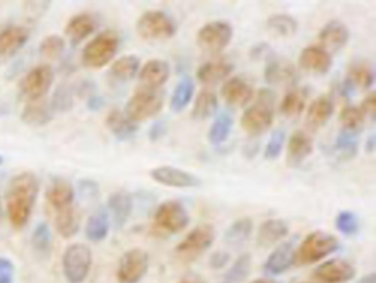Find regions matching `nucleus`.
Instances as JSON below:
<instances>
[{"label":"nucleus","mask_w":376,"mask_h":283,"mask_svg":"<svg viewBox=\"0 0 376 283\" xmlns=\"http://www.w3.org/2000/svg\"><path fill=\"white\" fill-rule=\"evenodd\" d=\"M178 283H206V282L202 277H200V276L190 275V276H185L184 279H181Z\"/></svg>","instance_id":"57"},{"label":"nucleus","mask_w":376,"mask_h":283,"mask_svg":"<svg viewBox=\"0 0 376 283\" xmlns=\"http://www.w3.org/2000/svg\"><path fill=\"white\" fill-rule=\"evenodd\" d=\"M15 282V266L9 258L0 257V283Z\"/></svg>","instance_id":"49"},{"label":"nucleus","mask_w":376,"mask_h":283,"mask_svg":"<svg viewBox=\"0 0 376 283\" xmlns=\"http://www.w3.org/2000/svg\"><path fill=\"white\" fill-rule=\"evenodd\" d=\"M361 112L364 116H369V117H375V113H376V92H369L366 97H364L363 103H361Z\"/></svg>","instance_id":"51"},{"label":"nucleus","mask_w":376,"mask_h":283,"mask_svg":"<svg viewBox=\"0 0 376 283\" xmlns=\"http://www.w3.org/2000/svg\"><path fill=\"white\" fill-rule=\"evenodd\" d=\"M234 35L232 26L227 21H214L197 32V44L207 53H218L231 43Z\"/></svg>","instance_id":"9"},{"label":"nucleus","mask_w":376,"mask_h":283,"mask_svg":"<svg viewBox=\"0 0 376 283\" xmlns=\"http://www.w3.org/2000/svg\"><path fill=\"white\" fill-rule=\"evenodd\" d=\"M306 109V92L303 90H291L281 103V112L287 117H299Z\"/></svg>","instance_id":"42"},{"label":"nucleus","mask_w":376,"mask_h":283,"mask_svg":"<svg viewBox=\"0 0 376 283\" xmlns=\"http://www.w3.org/2000/svg\"><path fill=\"white\" fill-rule=\"evenodd\" d=\"M220 94L232 108H244L253 99V88L240 77H234L223 84Z\"/></svg>","instance_id":"19"},{"label":"nucleus","mask_w":376,"mask_h":283,"mask_svg":"<svg viewBox=\"0 0 376 283\" xmlns=\"http://www.w3.org/2000/svg\"><path fill=\"white\" fill-rule=\"evenodd\" d=\"M164 92L162 90L138 88L125 106V115L133 122H143L155 117L163 108Z\"/></svg>","instance_id":"5"},{"label":"nucleus","mask_w":376,"mask_h":283,"mask_svg":"<svg viewBox=\"0 0 376 283\" xmlns=\"http://www.w3.org/2000/svg\"><path fill=\"white\" fill-rule=\"evenodd\" d=\"M140 70V59L134 55H126L118 59L111 68V77L116 81H131Z\"/></svg>","instance_id":"35"},{"label":"nucleus","mask_w":376,"mask_h":283,"mask_svg":"<svg viewBox=\"0 0 376 283\" xmlns=\"http://www.w3.org/2000/svg\"><path fill=\"white\" fill-rule=\"evenodd\" d=\"M65 50V40L61 35H47L40 44V53L46 59H57Z\"/></svg>","instance_id":"46"},{"label":"nucleus","mask_w":376,"mask_h":283,"mask_svg":"<svg viewBox=\"0 0 376 283\" xmlns=\"http://www.w3.org/2000/svg\"><path fill=\"white\" fill-rule=\"evenodd\" d=\"M364 119H366V116L363 115L361 109L357 108V106H346L339 115V122L343 125L344 131L352 134H359L361 131Z\"/></svg>","instance_id":"41"},{"label":"nucleus","mask_w":376,"mask_h":283,"mask_svg":"<svg viewBox=\"0 0 376 283\" xmlns=\"http://www.w3.org/2000/svg\"><path fill=\"white\" fill-rule=\"evenodd\" d=\"M79 193L84 198H94L99 195V185L94 181L84 179L79 182Z\"/></svg>","instance_id":"50"},{"label":"nucleus","mask_w":376,"mask_h":283,"mask_svg":"<svg viewBox=\"0 0 376 283\" xmlns=\"http://www.w3.org/2000/svg\"><path fill=\"white\" fill-rule=\"evenodd\" d=\"M151 179L171 188H196L202 181L197 175L172 166H159L150 172Z\"/></svg>","instance_id":"14"},{"label":"nucleus","mask_w":376,"mask_h":283,"mask_svg":"<svg viewBox=\"0 0 376 283\" xmlns=\"http://www.w3.org/2000/svg\"><path fill=\"white\" fill-rule=\"evenodd\" d=\"M149 254L141 248L126 251L120 260L116 277L120 283H138L149 270Z\"/></svg>","instance_id":"12"},{"label":"nucleus","mask_w":376,"mask_h":283,"mask_svg":"<svg viewBox=\"0 0 376 283\" xmlns=\"http://www.w3.org/2000/svg\"><path fill=\"white\" fill-rule=\"evenodd\" d=\"M93 254L90 246L86 244H73L69 245L62 257V269L65 279L69 283H82L91 269Z\"/></svg>","instance_id":"7"},{"label":"nucleus","mask_w":376,"mask_h":283,"mask_svg":"<svg viewBox=\"0 0 376 283\" xmlns=\"http://www.w3.org/2000/svg\"><path fill=\"white\" fill-rule=\"evenodd\" d=\"M334 115V101L329 97H319L310 103L308 115H306V119H308V125L313 129H317L323 126L331 116Z\"/></svg>","instance_id":"29"},{"label":"nucleus","mask_w":376,"mask_h":283,"mask_svg":"<svg viewBox=\"0 0 376 283\" xmlns=\"http://www.w3.org/2000/svg\"><path fill=\"white\" fill-rule=\"evenodd\" d=\"M356 275V269L351 263L339 258H332L322 263L313 272V279L319 283H346Z\"/></svg>","instance_id":"13"},{"label":"nucleus","mask_w":376,"mask_h":283,"mask_svg":"<svg viewBox=\"0 0 376 283\" xmlns=\"http://www.w3.org/2000/svg\"><path fill=\"white\" fill-rule=\"evenodd\" d=\"M30 39L28 28L22 26H6L0 28V56L18 53Z\"/></svg>","instance_id":"20"},{"label":"nucleus","mask_w":376,"mask_h":283,"mask_svg":"<svg viewBox=\"0 0 376 283\" xmlns=\"http://www.w3.org/2000/svg\"><path fill=\"white\" fill-rule=\"evenodd\" d=\"M109 233V216L106 210H97L93 213L86 225V237L91 242H102Z\"/></svg>","instance_id":"34"},{"label":"nucleus","mask_w":376,"mask_h":283,"mask_svg":"<svg viewBox=\"0 0 376 283\" xmlns=\"http://www.w3.org/2000/svg\"><path fill=\"white\" fill-rule=\"evenodd\" d=\"M39 190V178L32 172H22L12 178L6 194V213L15 229H22L28 223Z\"/></svg>","instance_id":"1"},{"label":"nucleus","mask_w":376,"mask_h":283,"mask_svg":"<svg viewBox=\"0 0 376 283\" xmlns=\"http://www.w3.org/2000/svg\"><path fill=\"white\" fill-rule=\"evenodd\" d=\"M164 134H167V125H164L162 121H158L153 124V126L150 128L149 133V138L151 141H158L159 138H162Z\"/></svg>","instance_id":"53"},{"label":"nucleus","mask_w":376,"mask_h":283,"mask_svg":"<svg viewBox=\"0 0 376 283\" xmlns=\"http://www.w3.org/2000/svg\"><path fill=\"white\" fill-rule=\"evenodd\" d=\"M0 164H3V157L2 156H0Z\"/></svg>","instance_id":"61"},{"label":"nucleus","mask_w":376,"mask_h":283,"mask_svg":"<svg viewBox=\"0 0 376 283\" xmlns=\"http://www.w3.org/2000/svg\"><path fill=\"white\" fill-rule=\"evenodd\" d=\"M297 21L287 14H278L267 19V30L278 37H291L297 32Z\"/></svg>","instance_id":"40"},{"label":"nucleus","mask_w":376,"mask_h":283,"mask_svg":"<svg viewBox=\"0 0 376 283\" xmlns=\"http://www.w3.org/2000/svg\"><path fill=\"white\" fill-rule=\"evenodd\" d=\"M313 151V139L303 131L294 133L290 137L287 148V164L290 168H297L308 159Z\"/></svg>","instance_id":"22"},{"label":"nucleus","mask_w":376,"mask_h":283,"mask_svg":"<svg viewBox=\"0 0 376 283\" xmlns=\"http://www.w3.org/2000/svg\"><path fill=\"white\" fill-rule=\"evenodd\" d=\"M218 97L216 94L212 90H203L198 92V96L196 97L194 101V108H193V119L194 121H206L209 117L214 116L218 110Z\"/></svg>","instance_id":"33"},{"label":"nucleus","mask_w":376,"mask_h":283,"mask_svg":"<svg viewBox=\"0 0 376 283\" xmlns=\"http://www.w3.org/2000/svg\"><path fill=\"white\" fill-rule=\"evenodd\" d=\"M360 283H375V275L370 273L369 276H366L364 279H361Z\"/></svg>","instance_id":"58"},{"label":"nucleus","mask_w":376,"mask_h":283,"mask_svg":"<svg viewBox=\"0 0 376 283\" xmlns=\"http://www.w3.org/2000/svg\"><path fill=\"white\" fill-rule=\"evenodd\" d=\"M52 117L53 110L50 108V104H47L44 100L30 101L21 115V119L31 126L47 125L52 121Z\"/></svg>","instance_id":"30"},{"label":"nucleus","mask_w":376,"mask_h":283,"mask_svg":"<svg viewBox=\"0 0 376 283\" xmlns=\"http://www.w3.org/2000/svg\"><path fill=\"white\" fill-rule=\"evenodd\" d=\"M188 223H190V216H188L187 208L175 199L162 203L155 213L156 228L171 235L184 231L188 226Z\"/></svg>","instance_id":"10"},{"label":"nucleus","mask_w":376,"mask_h":283,"mask_svg":"<svg viewBox=\"0 0 376 283\" xmlns=\"http://www.w3.org/2000/svg\"><path fill=\"white\" fill-rule=\"evenodd\" d=\"M0 220H2V198H0Z\"/></svg>","instance_id":"60"},{"label":"nucleus","mask_w":376,"mask_h":283,"mask_svg":"<svg viewBox=\"0 0 376 283\" xmlns=\"http://www.w3.org/2000/svg\"><path fill=\"white\" fill-rule=\"evenodd\" d=\"M252 283H278V282L270 280V279H256V280H253Z\"/></svg>","instance_id":"59"},{"label":"nucleus","mask_w":376,"mask_h":283,"mask_svg":"<svg viewBox=\"0 0 376 283\" xmlns=\"http://www.w3.org/2000/svg\"><path fill=\"white\" fill-rule=\"evenodd\" d=\"M171 66L167 61L162 59H151L146 62L144 66L138 70L140 82L144 88L160 90V87L169 79Z\"/></svg>","instance_id":"17"},{"label":"nucleus","mask_w":376,"mask_h":283,"mask_svg":"<svg viewBox=\"0 0 376 283\" xmlns=\"http://www.w3.org/2000/svg\"><path fill=\"white\" fill-rule=\"evenodd\" d=\"M74 106V91L69 86H59L53 94L50 108L53 112H68Z\"/></svg>","instance_id":"44"},{"label":"nucleus","mask_w":376,"mask_h":283,"mask_svg":"<svg viewBox=\"0 0 376 283\" xmlns=\"http://www.w3.org/2000/svg\"><path fill=\"white\" fill-rule=\"evenodd\" d=\"M194 96V82L190 77H184L175 87L171 97V109L173 112H182Z\"/></svg>","instance_id":"37"},{"label":"nucleus","mask_w":376,"mask_h":283,"mask_svg":"<svg viewBox=\"0 0 376 283\" xmlns=\"http://www.w3.org/2000/svg\"><path fill=\"white\" fill-rule=\"evenodd\" d=\"M338 248L339 242L334 235L323 231H314L303 240L297 253H294V263L299 266L314 264L335 253Z\"/></svg>","instance_id":"4"},{"label":"nucleus","mask_w":376,"mask_h":283,"mask_svg":"<svg viewBox=\"0 0 376 283\" xmlns=\"http://www.w3.org/2000/svg\"><path fill=\"white\" fill-rule=\"evenodd\" d=\"M284 141H285V134L284 131H275L272 134V137H270L269 143L266 144V148H265V159L266 160H276L281 153H282V148H284Z\"/></svg>","instance_id":"48"},{"label":"nucleus","mask_w":376,"mask_h":283,"mask_svg":"<svg viewBox=\"0 0 376 283\" xmlns=\"http://www.w3.org/2000/svg\"><path fill=\"white\" fill-rule=\"evenodd\" d=\"M228 262H229V253L227 251H216L210 257V266L214 269H222L223 266H227Z\"/></svg>","instance_id":"52"},{"label":"nucleus","mask_w":376,"mask_h":283,"mask_svg":"<svg viewBox=\"0 0 376 283\" xmlns=\"http://www.w3.org/2000/svg\"><path fill=\"white\" fill-rule=\"evenodd\" d=\"M373 69L366 61H356L348 66L346 82H348L351 87L369 90L373 86Z\"/></svg>","instance_id":"31"},{"label":"nucleus","mask_w":376,"mask_h":283,"mask_svg":"<svg viewBox=\"0 0 376 283\" xmlns=\"http://www.w3.org/2000/svg\"><path fill=\"white\" fill-rule=\"evenodd\" d=\"M294 264V244L285 242L267 257L263 270L267 275H282Z\"/></svg>","instance_id":"26"},{"label":"nucleus","mask_w":376,"mask_h":283,"mask_svg":"<svg viewBox=\"0 0 376 283\" xmlns=\"http://www.w3.org/2000/svg\"><path fill=\"white\" fill-rule=\"evenodd\" d=\"M350 39V31L344 22L331 21L319 32V43L323 50L329 55L337 53L338 50L344 49Z\"/></svg>","instance_id":"16"},{"label":"nucleus","mask_w":376,"mask_h":283,"mask_svg":"<svg viewBox=\"0 0 376 283\" xmlns=\"http://www.w3.org/2000/svg\"><path fill=\"white\" fill-rule=\"evenodd\" d=\"M234 65L227 59H216V61L206 62L197 69V79L206 86H215L231 75Z\"/></svg>","instance_id":"24"},{"label":"nucleus","mask_w":376,"mask_h":283,"mask_svg":"<svg viewBox=\"0 0 376 283\" xmlns=\"http://www.w3.org/2000/svg\"><path fill=\"white\" fill-rule=\"evenodd\" d=\"M55 81V72L50 65H39L32 68L30 72L22 78L19 88L22 96H26L30 101L43 100L49 92Z\"/></svg>","instance_id":"11"},{"label":"nucleus","mask_w":376,"mask_h":283,"mask_svg":"<svg viewBox=\"0 0 376 283\" xmlns=\"http://www.w3.org/2000/svg\"><path fill=\"white\" fill-rule=\"evenodd\" d=\"M290 232L287 222L282 219L265 220L257 232V244L262 246H270L281 240H284Z\"/></svg>","instance_id":"28"},{"label":"nucleus","mask_w":376,"mask_h":283,"mask_svg":"<svg viewBox=\"0 0 376 283\" xmlns=\"http://www.w3.org/2000/svg\"><path fill=\"white\" fill-rule=\"evenodd\" d=\"M112 222L116 228H124L133 213V198L126 191H115L108 199Z\"/></svg>","instance_id":"25"},{"label":"nucleus","mask_w":376,"mask_h":283,"mask_svg":"<svg viewBox=\"0 0 376 283\" xmlns=\"http://www.w3.org/2000/svg\"><path fill=\"white\" fill-rule=\"evenodd\" d=\"M137 32L149 41L169 40L176 34V22L163 10H147L137 21Z\"/></svg>","instance_id":"6"},{"label":"nucleus","mask_w":376,"mask_h":283,"mask_svg":"<svg viewBox=\"0 0 376 283\" xmlns=\"http://www.w3.org/2000/svg\"><path fill=\"white\" fill-rule=\"evenodd\" d=\"M252 266V257L250 254H243L237 258V262L232 264V267L228 270L225 277H223V283H240L247 276H249Z\"/></svg>","instance_id":"43"},{"label":"nucleus","mask_w":376,"mask_h":283,"mask_svg":"<svg viewBox=\"0 0 376 283\" xmlns=\"http://www.w3.org/2000/svg\"><path fill=\"white\" fill-rule=\"evenodd\" d=\"M99 27V21L93 14H78L74 18H70L69 22L66 23L65 34L69 39V41L73 43V46L79 44L82 40H86L87 37L97 30Z\"/></svg>","instance_id":"18"},{"label":"nucleus","mask_w":376,"mask_h":283,"mask_svg":"<svg viewBox=\"0 0 376 283\" xmlns=\"http://www.w3.org/2000/svg\"><path fill=\"white\" fill-rule=\"evenodd\" d=\"M216 238V231L215 228L205 223V225H200L194 228L187 237L176 245V254L180 258L185 262L196 260L197 257L205 254L212 245H214Z\"/></svg>","instance_id":"8"},{"label":"nucleus","mask_w":376,"mask_h":283,"mask_svg":"<svg viewBox=\"0 0 376 283\" xmlns=\"http://www.w3.org/2000/svg\"><path fill=\"white\" fill-rule=\"evenodd\" d=\"M52 244H53V240H52L50 226L47 225V223H40V225L35 226L31 237V246L34 253L41 258L49 257L52 251Z\"/></svg>","instance_id":"38"},{"label":"nucleus","mask_w":376,"mask_h":283,"mask_svg":"<svg viewBox=\"0 0 376 283\" xmlns=\"http://www.w3.org/2000/svg\"><path fill=\"white\" fill-rule=\"evenodd\" d=\"M120 46V34L115 31H103L87 43L81 55V62L86 68L100 69L113 61Z\"/></svg>","instance_id":"3"},{"label":"nucleus","mask_w":376,"mask_h":283,"mask_svg":"<svg viewBox=\"0 0 376 283\" xmlns=\"http://www.w3.org/2000/svg\"><path fill=\"white\" fill-rule=\"evenodd\" d=\"M106 125H108L113 137L120 141L131 139L138 129L135 122H133L124 112L118 109L109 112L108 117H106Z\"/></svg>","instance_id":"27"},{"label":"nucleus","mask_w":376,"mask_h":283,"mask_svg":"<svg viewBox=\"0 0 376 283\" xmlns=\"http://www.w3.org/2000/svg\"><path fill=\"white\" fill-rule=\"evenodd\" d=\"M46 199L56 211L73 207L74 199H75L74 186L70 185L66 179L55 178L50 182V185L47 186Z\"/></svg>","instance_id":"21"},{"label":"nucleus","mask_w":376,"mask_h":283,"mask_svg":"<svg viewBox=\"0 0 376 283\" xmlns=\"http://www.w3.org/2000/svg\"><path fill=\"white\" fill-rule=\"evenodd\" d=\"M274 104L275 94L272 91L266 88L258 91L257 101L241 116V128L244 131L252 137L266 133L274 122Z\"/></svg>","instance_id":"2"},{"label":"nucleus","mask_w":376,"mask_h":283,"mask_svg":"<svg viewBox=\"0 0 376 283\" xmlns=\"http://www.w3.org/2000/svg\"><path fill=\"white\" fill-rule=\"evenodd\" d=\"M87 106H88L90 110H99L103 106V99L100 96H96V94H93V96L88 97Z\"/></svg>","instance_id":"55"},{"label":"nucleus","mask_w":376,"mask_h":283,"mask_svg":"<svg viewBox=\"0 0 376 283\" xmlns=\"http://www.w3.org/2000/svg\"><path fill=\"white\" fill-rule=\"evenodd\" d=\"M252 232H253V220L250 217H243V219H238L237 222H234L232 225L227 229L223 240H225L228 245H232V246L243 245L252 237Z\"/></svg>","instance_id":"36"},{"label":"nucleus","mask_w":376,"mask_h":283,"mask_svg":"<svg viewBox=\"0 0 376 283\" xmlns=\"http://www.w3.org/2000/svg\"><path fill=\"white\" fill-rule=\"evenodd\" d=\"M375 147H376V137L375 134H372L368 141H366V146H364V148H366V151L369 153V155H372V153L375 151Z\"/></svg>","instance_id":"56"},{"label":"nucleus","mask_w":376,"mask_h":283,"mask_svg":"<svg viewBox=\"0 0 376 283\" xmlns=\"http://www.w3.org/2000/svg\"><path fill=\"white\" fill-rule=\"evenodd\" d=\"M270 50H272V49H270V47L266 43H261V44L254 46L253 49L250 50V56H252V59H254V61H258V59H262L263 56L269 55Z\"/></svg>","instance_id":"54"},{"label":"nucleus","mask_w":376,"mask_h":283,"mask_svg":"<svg viewBox=\"0 0 376 283\" xmlns=\"http://www.w3.org/2000/svg\"><path fill=\"white\" fill-rule=\"evenodd\" d=\"M357 137L359 134H352V133L344 131V129H341L337 137V150L346 157H355L357 153V146H359Z\"/></svg>","instance_id":"47"},{"label":"nucleus","mask_w":376,"mask_h":283,"mask_svg":"<svg viewBox=\"0 0 376 283\" xmlns=\"http://www.w3.org/2000/svg\"><path fill=\"white\" fill-rule=\"evenodd\" d=\"M299 65L303 70L316 75H325L332 68V56L319 46H309L301 50Z\"/></svg>","instance_id":"15"},{"label":"nucleus","mask_w":376,"mask_h":283,"mask_svg":"<svg viewBox=\"0 0 376 283\" xmlns=\"http://www.w3.org/2000/svg\"><path fill=\"white\" fill-rule=\"evenodd\" d=\"M232 125H234V121H232V116L229 113L219 115L216 117V121L214 122V125H212L209 129L207 138L210 141V144L219 146L222 143H225L231 134Z\"/></svg>","instance_id":"39"},{"label":"nucleus","mask_w":376,"mask_h":283,"mask_svg":"<svg viewBox=\"0 0 376 283\" xmlns=\"http://www.w3.org/2000/svg\"><path fill=\"white\" fill-rule=\"evenodd\" d=\"M335 226L343 235L352 237V235H356L359 232L360 222L356 213H352L350 210H343L339 211L338 216L335 217Z\"/></svg>","instance_id":"45"},{"label":"nucleus","mask_w":376,"mask_h":283,"mask_svg":"<svg viewBox=\"0 0 376 283\" xmlns=\"http://www.w3.org/2000/svg\"><path fill=\"white\" fill-rule=\"evenodd\" d=\"M55 226L61 237L73 238L79 229V215L77 208L73 206V207L56 211Z\"/></svg>","instance_id":"32"},{"label":"nucleus","mask_w":376,"mask_h":283,"mask_svg":"<svg viewBox=\"0 0 376 283\" xmlns=\"http://www.w3.org/2000/svg\"><path fill=\"white\" fill-rule=\"evenodd\" d=\"M265 79L269 86L290 84L296 79V68L287 59L272 57L266 64Z\"/></svg>","instance_id":"23"}]
</instances>
